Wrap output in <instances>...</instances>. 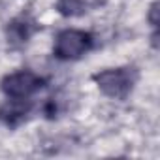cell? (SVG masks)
Listing matches in <instances>:
<instances>
[{
    "mask_svg": "<svg viewBox=\"0 0 160 160\" xmlns=\"http://www.w3.org/2000/svg\"><path fill=\"white\" fill-rule=\"evenodd\" d=\"M94 81L98 89L113 98V100H124L132 92L134 85L138 83V70L134 66H121V68H108L98 73H94Z\"/></svg>",
    "mask_w": 160,
    "mask_h": 160,
    "instance_id": "6da1fadb",
    "label": "cell"
},
{
    "mask_svg": "<svg viewBox=\"0 0 160 160\" xmlns=\"http://www.w3.org/2000/svg\"><path fill=\"white\" fill-rule=\"evenodd\" d=\"M94 45V36L85 30L77 28H66L60 30L55 38L53 55L58 60H77L83 55H87Z\"/></svg>",
    "mask_w": 160,
    "mask_h": 160,
    "instance_id": "7a4b0ae2",
    "label": "cell"
},
{
    "mask_svg": "<svg viewBox=\"0 0 160 160\" xmlns=\"http://www.w3.org/2000/svg\"><path fill=\"white\" fill-rule=\"evenodd\" d=\"M43 87H45V79L30 70H19L8 73L0 81V89L8 98H19V100H28Z\"/></svg>",
    "mask_w": 160,
    "mask_h": 160,
    "instance_id": "3957f363",
    "label": "cell"
},
{
    "mask_svg": "<svg viewBox=\"0 0 160 160\" xmlns=\"http://www.w3.org/2000/svg\"><path fill=\"white\" fill-rule=\"evenodd\" d=\"M40 25L36 23V19L28 13H21L15 19H12L8 23L6 28V36H8V43L17 47V45H25L36 32H38Z\"/></svg>",
    "mask_w": 160,
    "mask_h": 160,
    "instance_id": "277c9868",
    "label": "cell"
},
{
    "mask_svg": "<svg viewBox=\"0 0 160 160\" xmlns=\"http://www.w3.org/2000/svg\"><path fill=\"white\" fill-rule=\"evenodd\" d=\"M32 104L28 100H19V98H8L0 106V122H4L10 128H15L27 121L30 115Z\"/></svg>",
    "mask_w": 160,
    "mask_h": 160,
    "instance_id": "5b68a950",
    "label": "cell"
},
{
    "mask_svg": "<svg viewBox=\"0 0 160 160\" xmlns=\"http://www.w3.org/2000/svg\"><path fill=\"white\" fill-rule=\"evenodd\" d=\"M89 8H91L89 0H58L57 2V10L66 17L83 15L85 12H89Z\"/></svg>",
    "mask_w": 160,
    "mask_h": 160,
    "instance_id": "8992f818",
    "label": "cell"
}]
</instances>
